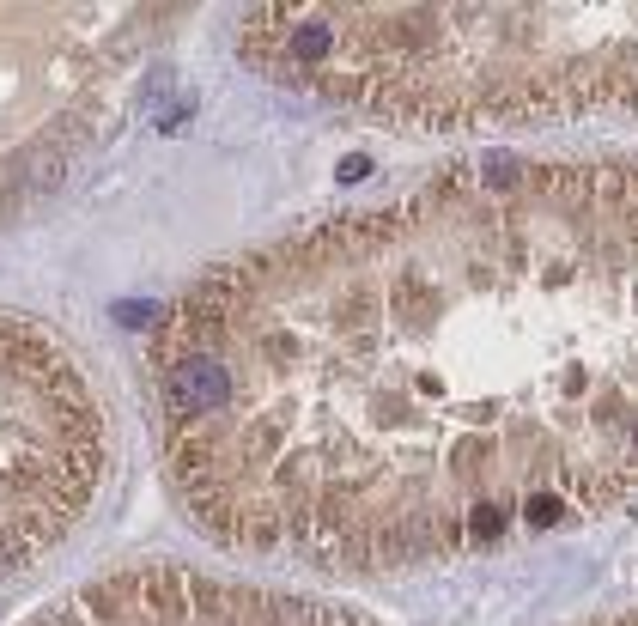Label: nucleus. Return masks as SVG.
<instances>
[{
	"instance_id": "7ed1b4c3",
	"label": "nucleus",
	"mask_w": 638,
	"mask_h": 626,
	"mask_svg": "<svg viewBox=\"0 0 638 626\" xmlns=\"http://www.w3.org/2000/svg\"><path fill=\"white\" fill-rule=\"evenodd\" d=\"M365 171H371V165H365V159H341V183H359V177H365Z\"/></svg>"
},
{
	"instance_id": "f257e3e1",
	"label": "nucleus",
	"mask_w": 638,
	"mask_h": 626,
	"mask_svg": "<svg viewBox=\"0 0 638 626\" xmlns=\"http://www.w3.org/2000/svg\"><path fill=\"white\" fill-rule=\"evenodd\" d=\"M104 481V414L73 359L0 317V578L31 566Z\"/></svg>"
},
{
	"instance_id": "f03ea898",
	"label": "nucleus",
	"mask_w": 638,
	"mask_h": 626,
	"mask_svg": "<svg viewBox=\"0 0 638 626\" xmlns=\"http://www.w3.org/2000/svg\"><path fill=\"white\" fill-rule=\"evenodd\" d=\"M116 317H122V323H140V329H152V323H158V310H152V304H122Z\"/></svg>"
}]
</instances>
